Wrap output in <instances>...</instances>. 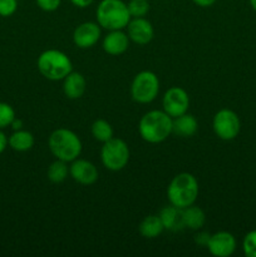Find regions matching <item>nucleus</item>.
Masks as SVG:
<instances>
[{
    "mask_svg": "<svg viewBox=\"0 0 256 257\" xmlns=\"http://www.w3.org/2000/svg\"><path fill=\"white\" fill-rule=\"evenodd\" d=\"M138 131L148 143H161L172 133V117L165 110H150L140 120Z\"/></svg>",
    "mask_w": 256,
    "mask_h": 257,
    "instance_id": "1",
    "label": "nucleus"
},
{
    "mask_svg": "<svg viewBox=\"0 0 256 257\" xmlns=\"http://www.w3.org/2000/svg\"><path fill=\"white\" fill-rule=\"evenodd\" d=\"M198 182L191 173H180L171 181L167 188V196L171 205L177 208H186L193 205L198 197Z\"/></svg>",
    "mask_w": 256,
    "mask_h": 257,
    "instance_id": "2",
    "label": "nucleus"
},
{
    "mask_svg": "<svg viewBox=\"0 0 256 257\" xmlns=\"http://www.w3.org/2000/svg\"><path fill=\"white\" fill-rule=\"evenodd\" d=\"M48 146L57 160L73 162L82 153V142L73 131L67 128H58L50 135Z\"/></svg>",
    "mask_w": 256,
    "mask_h": 257,
    "instance_id": "3",
    "label": "nucleus"
},
{
    "mask_svg": "<svg viewBox=\"0 0 256 257\" xmlns=\"http://www.w3.org/2000/svg\"><path fill=\"white\" fill-rule=\"evenodd\" d=\"M128 7L122 0H102L97 8V22L107 30H122L131 20Z\"/></svg>",
    "mask_w": 256,
    "mask_h": 257,
    "instance_id": "4",
    "label": "nucleus"
},
{
    "mask_svg": "<svg viewBox=\"0 0 256 257\" xmlns=\"http://www.w3.org/2000/svg\"><path fill=\"white\" fill-rule=\"evenodd\" d=\"M72 68L69 57L60 50L48 49L38 58V70L49 80H63Z\"/></svg>",
    "mask_w": 256,
    "mask_h": 257,
    "instance_id": "5",
    "label": "nucleus"
},
{
    "mask_svg": "<svg viewBox=\"0 0 256 257\" xmlns=\"http://www.w3.org/2000/svg\"><path fill=\"white\" fill-rule=\"evenodd\" d=\"M100 160L107 170L118 172L127 166L130 161V148L120 138H110L103 143L100 150Z\"/></svg>",
    "mask_w": 256,
    "mask_h": 257,
    "instance_id": "6",
    "label": "nucleus"
},
{
    "mask_svg": "<svg viewBox=\"0 0 256 257\" xmlns=\"http://www.w3.org/2000/svg\"><path fill=\"white\" fill-rule=\"evenodd\" d=\"M160 92V80L153 72L143 70L138 73L131 85V95L133 100L141 104L153 102Z\"/></svg>",
    "mask_w": 256,
    "mask_h": 257,
    "instance_id": "7",
    "label": "nucleus"
},
{
    "mask_svg": "<svg viewBox=\"0 0 256 257\" xmlns=\"http://www.w3.org/2000/svg\"><path fill=\"white\" fill-rule=\"evenodd\" d=\"M215 135L222 141H232L238 136L241 130L240 118L233 110L221 109L215 114L212 120Z\"/></svg>",
    "mask_w": 256,
    "mask_h": 257,
    "instance_id": "8",
    "label": "nucleus"
},
{
    "mask_svg": "<svg viewBox=\"0 0 256 257\" xmlns=\"http://www.w3.org/2000/svg\"><path fill=\"white\" fill-rule=\"evenodd\" d=\"M162 105L163 110L170 117L176 118L187 113L188 107H190V97L183 88L172 87L165 93Z\"/></svg>",
    "mask_w": 256,
    "mask_h": 257,
    "instance_id": "9",
    "label": "nucleus"
},
{
    "mask_svg": "<svg viewBox=\"0 0 256 257\" xmlns=\"http://www.w3.org/2000/svg\"><path fill=\"white\" fill-rule=\"evenodd\" d=\"M206 247L211 255L216 257H228L236 250V238L232 233L220 231L210 236V240Z\"/></svg>",
    "mask_w": 256,
    "mask_h": 257,
    "instance_id": "10",
    "label": "nucleus"
},
{
    "mask_svg": "<svg viewBox=\"0 0 256 257\" xmlns=\"http://www.w3.org/2000/svg\"><path fill=\"white\" fill-rule=\"evenodd\" d=\"M100 38V25L97 23L85 22L78 25L73 33V42L80 49H88L98 43Z\"/></svg>",
    "mask_w": 256,
    "mask_h": 257,
    "instance_id": "11",
    "label": "nucleus"
},
{
    "mask_svg": "<svg viewBox=\"0 0 256 257\" xmlns=\"http://www.w3.org/2000/svg\"><path fill=\"white\" fill-rule=\"evenodd\" d=\"M69 173L75 182L89 186L97 182L98 170L92 162L87 160H74L69 167Z\"/></svg>",
    "mask_w": 256,
    "mask_h": 257,
    "instance_id": "12",
    "label": "nucleus"
},
{
    "mask_svg": "<svg viewBox=\"0 0 256 257\" xmlns=\"http://www.w3.org/2000/svg\"><path fill=\"white\" fill-rule=\"evenodd\" d=\"M127 29L130 39L140 45L148 44L155 35L152 24L145 18H133L128 23Z\"/></svg>",
    "mask_w": 256,
    "mask_h": 257,
    "instance_id": "13",
    "label": "nucleus"
},
{
    "mask_svg": "<svg viewBox=\"0 0 256 257\" xmlns=\"http://www.w3.org/2000/svg\"><path fill=\"white\" fill-rule=\"evenodd\" d=\"M130 47V37L122 30H109L103 39V49L109 55H120Z\"/></svg>",
    "mask_w": 256,
    "mask_h": 257,
    "instance_id": "14",
    "label": "nucleus"
},
{
    "mask_svg": "<svg viewBox=\"0 0 256 257\" xmlns=\"http://www.w3.org/2000/svg\"><path fill=\"white\" fill-rule=\"evenodd\" d=\"M63 80H64L63 90L65 97L69 99H79L80 97H83L87 88V82L80 73L70 72Z\"/></svg>",
    "mask_w": 256,
    "mask_h": 257,
    "instance_id": "15",
    "label": "nucleus"
},
{
    "mask_svg": "<svg viewBox=\"0 0 256 257\" xmlns=\"http://www.w3.org/2000/svg\"><path fill=\"white\" fill-rule=\"evenodd\" d=\"M198 130L197 119L192 114L178 115L172 118V133L182 138H190L196 135Z\"/></svg>",
    "mask_w": 256,
    "mask_h": 257,
    "instance_id": "16",
    "label": "nucleus"
},
{
    "mask_svg": "<svg viewBox=\"0 0 256 257\" xmlns=\"http://www.w3.org/2000/svg\"><path fill=\"white\" fill-rule=\"evenodd\" d=\"M160 218L165 230L168 231H180L185 228L182 221V210L175 207V206H166L161 210Z\"/></svg>",
    "mask_w": 256,
    "mask_h": 257,
    "instance_id": "17",
    "label": "nucleus"
},
{
    "mask_svg": "<svg viewBox=\"0 0 256 257\" xmlns=\"http://www.w3.org/2000/svg\"><path fill=\"white\" fill-rule=\"evenodd\" d=\"M182 221L185 227L190 230H200L206 222V215L198 206L191 205L188 207L182 208Z\"/></svg>",
    "mask_w": 256,
    "mask_h": 257,
    "instance_id": "18",
    "label": "nucleus"
},
{
    "mask_svg": "<svg viewBox=\"0 0 256 257\" xmlns=\"http://www.w3.org/2000/svg\"><path fill=\"white\" fill-rule=\"evenodd\" d=\"M8 145L10 148L17 152H27L32 150L34 146V136L28 131H15L9 138H8Z\"/></svg>",
    "mask_w": 256,
    "mask_h": 257,
    "instance_id": "19",
    "label": "nucleus"
},
{
    "mask_svg": "<svg viewBox=\"0 0 256 257\" xmlns=\"http://www.w3.org/2000/svg\"><path fill=\"white\" fill-rule=\"evenodd\" d=\"M165 230L158 215H150L143 218L140 225V233L146 238H156Z\"/></svg>",
    "mask_w": 256,
    "mask_h": 257,
    "instance_id": "20",
    "label": "nucleus"
},
{
    "mask_svg": "<svg viewBox=\"0 0 256 257\" xmlns=\"http://www.w3.org/2000/svg\"><path fill=\"white\" fill-rule=\"evenodd\" d=\"M69 173V167L67 162L62 160H57L48 168V180L53 183H60L65 181Z\"/></svg>",
    "mask_w": 256,
    "mask_h": 257,
    "instance_id": "21",
    "label": "nucleus"
},
{
    "mask_svg": "<svg viewBox=\"0 0 256 257\" xmlns=\"http://www.w3.org/2000/svg\"><path fill=\"white\" fill-rule=\"evenodd\" d=\"M92 135L98 142H107L113 138V128L105 119H97L92 124Z\"/></svg>",
    "mask_w": 256,
    "mask_h": 257,
    "instance_id": "22",
    "label": "nucleus"
},
{
    "mask_svg": "<svg viewBox=\"0 0 256 257\" xmlns=\"http://www.w3.org/2000/svg\"><path fill=\"white\" fill-rule=\"evenodd\" d=\"M127 7L132 18H143L150 12L148 0H130Z\"/></svg>",
    "mask_w": 256,
    "mask_h": 257,
    "instance_id": "23",
    "label": "nucleus"
},
{
    "mask_svg": "<svg viewBox=\"0 0 256 257\" xmlns=\"http://www.w3.org/2000/svg\"><path fill=\"white\" fill-rule=\"evenodd\" d=\"M15 119V110L10 104L0 102V130L12 125V122Z\"/></svg>",
    "mask_w": 256,
    "mask_h": 257,
    "instance_id": "24",
    "label": "nucleus"
},
{
    "mask_svg": "<svg viewBox=\"0 0 256 257\" xmlns=\"http://www.w3.org/2000/svg\"><path fill=\"white\" fill-rule=\"evenodd\" d=\"M243 253L247 257H256V230L250 231L242 242Z\"/></svg>",
    "mask_w": 256,
    "mask_h": 257,
    "instance_id": "25",
    "label": "nucleus"
},
{
    "mask_svg": "<svg viewBox=\"0 0 256 257\" xmlns=\"http://www.w3.org/2000/svg\"><path fill=\"white\" fill-rule=\"evenodd\" d=\"M18 9V0H0V17H12Z\"/></svg>",
    "mask_w": 256,
    "mask_h": 257,
    "instance_id": "26",
    "label": "nucleus"
},
{
    "mask_svg": "<svg viewBox=\"0 0 256 257\" xmlns=\"http://www.w3.org/2000/svg\"><path fill=\"white\" fill-rule=\"evenodd\" d=\"M38 7L44 12H55L60 7L62 0H35Z\"/></svg>",
    "mask_w": 256,
    "mask_h": 257,
    "instance_id": "27",
    "label": "nucleus"
},
{
    "mask_svg": "<svg viewBox=\"0 0 256 257\" xmlns=\"http://www.w3.org/2000/svg\"><path fill=\"white\" fill-rule=\"evenodd\" d=\"M210 236L211 235H208V233H206V232L197 233V235L195 236L196 243H197V245H200V246H207L208 240H210Z\"/></svg>",
    "mask_w": 256,
    "mask_h": 257,
    "instance_id": "28",
    "label": "nucleus"
},
{
    "mask_svg": "<svg viewBox=\"0 0 256 257\" xmlns=\"http://www.w3.org/2000/svg\"><path fill=\"white\" fill-rule=\"evenodd\" d=\"M73 5L78 8H87L93 3V0H70Z\"/></svg>",
    "mask_w": 256,
    "mask_h": 257,
    "instance_id": "29",
    "label": "nucleus"
},
{
    "mask_svg": "<svg viewBox=\"0 0 256 257\" xmlns=\"http://www.w3.org/2000/svg\"><path fill=\"white\" fill-rule=\"evenodd\" d=\"M8 147V138L7 136L4 135L2 130H0V155L5 151V148Z\"/></svg>",
    "mask_w": 256,
    "mask_h": 257,
    "instance_id": "30",
    "label": "nucleus"
},
{
    "mask_svg": "<svg viewBox=\"0 0 256 257\" xmlns=\"http://www.w3.org/2000/svg\"><path fill=\"white\" fill-rule=\"evenodd\" d=\"M192 2L195 3L196 5H198V7L207 8V7H211V5L215 4L216 0H192Z\"/></svg>",
    "mask_w": 256,
    "mask_h": 257,
    "instance_id": "31",
    "label": "nucleus"
},
{
    "mask_svg": "<svg viewBox=\"0 0 256 257\" xmlns=\"http://www.w3.org/2000/svg\"><path fill=\"white\" fill-rule=\"evenodd\" d=\"M12 127L14 128V131L22 130V127H23V120H22V119H17V117H15V119L12 122Z\"/></svg>",
    "mask_w": 256,
    "mask_h": 257,
    "instance_id": "32",
    "label": "nucleus"
},
{
    "mask_svg": "<svg viewBox=\"0 0 256 257\" xmlns=\"http://www.w3.org/2000/svg\"><path fill=\"white\" fill-rule=\"evenodd\" d=\"M250 4L252 7V9L256 12V0H250Z\"/></svg>",
    "mask_w": 256,
    "mask_h": 257,
    "instance_id": "33",
    "label": "nucleus"
}]
</instances>
